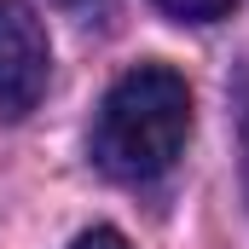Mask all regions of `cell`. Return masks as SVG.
<instances>
[{
    "mask_svg": "<svg viewBox=\"0 0 249 249\" xmlns=\"http://www.w3.org/2000/svg\"><path fill=\"white\" fill-rule=\"evenodd\" d=\"M191 139V87L168 64H139L93 116V162L110 180H157Z\"/></svg>",
    "mask_w": 249,
    "mask_h": 249,
    "instance_id": "cell-1",
    "label": "cell"
},
{
    "mask_svg": "<svg viewBox=\"0 0 249 249\" xmlns=\"http://www.w3.org/2000/svg\"><path fill=\"white\" fill-rule=\"evenodd\" d=\"M47 81H53V47L41 18L23 0H0V122L29 116Z\"/></svg>",
    "mask_w": 249,
    "mask_h": 249,
    "instance_id": "cell-2",
    "label": "cell"
},
{
    "mask_svg": "<svg viewBox=\"0 0 249 249\" xmlns=\"http://www.w3.org/2000/svg\"><path fill=\"white\" fill-rule=\"evenodd\" d=\"M168 18H180V23H214V18H226L238 0H157Z\"/></svg>",
    "mask_w": 249,
    "mask_h": 249,
    "instance_id": "cell-3",
    "label": "cell"
},
{
    "mask_svg": "<svg viewBox=\"0 0 249 249\" xmlns=\"http://www.w3.org/2000/svg\"><path fill=\"white\" fill-rule=\"evenodd\" d=\"M70 249H127V238L116 232V226H93V232H81Z\"/></svg>",
    "mask_w": 249,
    "mask_h": 249,
    "instance_id": "cell-4",
    "label": "cell"
},
{
    "mask_svg": "<svg viewBox=\"0 0 249 249\" xmlns=\"http://www.w3.org/2000/svg\"><path fill=\"white\" fill-rule=\"evenodd\" d=\"M244 191H249V116H244Z\"/></svg>",
    "mask_w": 249,
    "mask_h": 249,
    "instance_id": "cell-5",
    "label": "cell"
}]
</instances>
